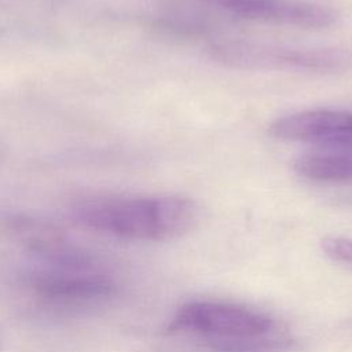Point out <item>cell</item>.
<instances>
[{"label": "cell", "instance_id": "cell-1", "mask_svg": "<svg viewBox=\"0 0 352 352\" xmlns=\"http://www.w3.org/2000/svg\"><path fill=\"white\" fill-rule=\"evenodd\" d=\"M85 226L129 239H172L199 221V206L183 195L102 198L84 202L76 210Z\"/></svg>", "mask_w": 352, "mask_h": 352}, {"label": "cell", "instance_id": "cell-2", "mask_svg": "<svg viewBox=\"0 0 352 352\" xmlns=\"http://www.w3.org/2000/svg\"><path fill=\"white\" fill-rule=\"evenodd\" d=\"M209 56L228 67L249 70L340 72L352 67V51L337 47H296L249 40H220Z\"/></svg>", "mask_w": 352, "mask_h": 352}, {"label": "cell", "instance_id": "cell-3", "mask_svg": "<svg viewBox=\"0 0 352 352\" xmlns=\"http://www.w3.org/2000/svg\"><path fill=\"white\" fill-rule=\"evenodd\" d=\"M280 331L265 314L224 302L192 301L182 305L166 326L168 334L192 333L204 338L260 337Z\"/></svg>", "mask_w": 352, "mask_h": 352}, {"label": "cell", "instance_id": "cell-4", "mask_svg": "<svg viewBox=\"0 0 352 352\" xmlns=\"http://www.w3.org/2000/svg\"><path fill=\"white\" fill-rule=\"evenodd\" d=\"M41 301L62 309L89 308L109 301L117 294V285L106 274L94 270H54L33 280Z\"/></svg>", "mask_w": 352, "mask_h": 352}, {"label": "cell", "instance_id": "cell-5", "mask_svg": "<svg viewBox=\"0 0 352 352\" xmlns=\"http://www.w3.org/2000/svg\"><path fill=\"white\" fill-rule=\"evenodd\" d=\"M270 135L282 140L309 142L316 147H341L352 140V111L314 109L276 118Z\"/></svg>", "mask_w": 352, "mask_h": 352}, {"label": "cell", "instance_id": "cell-6", "mask_svg": "<svg viewBox=\"0 0 352 352\" xmlns=\"http://www.w3.org/2000/svg\"><path fill=\"white\" fill-rule=\"evenodd\" d=\"M246 19L307 29H323L337 21V14L322 4L301 0H199Z\"/></svg>", "mask_w": 352, "mask_h": 352}, {"label": "cell", "instance_id": "cell-7", "mask_svg": "<svg viewBox=\"0 0 352 352\" xmlns=\"http://www.w3.org/2000/svg\"><path fill=\"white\" fill-rule=\"evenodd\" d=\"M293 169L301 177L315 182H352V153L316 147L297 157Z\"/></svg>", "mask_w": 352, "mask_h": 352}, {"label": "cell", "instance_id": "cell-8", "mask_svg": "<svg viewBox=\"0 0 352 352\" xmlns=\"http://www.w3.org/2000/svg\"><path fill=\"white\" fill-rule=\"evenodd\" d=\"M155 29L173 37H199L210 32V26L205 19L187 14L168 11L154 19Z\"/></svg>", "mask_w": 352, "mask_h": 352}, {"label": "cell", "instance_id": "cell-9", "mask_svg": "<svg viewBox=\"0 0 352 352\" xmlns=\"http://www.w3.org/2000/svg\"><path fill=\"white\" fill-rule=\"evenodd\" d=\"M320 246L330 258L352 264V239L327 236L322 239Z\"/></svg>", "mask_w": 352, "mask_h": 352}]
</instances>
